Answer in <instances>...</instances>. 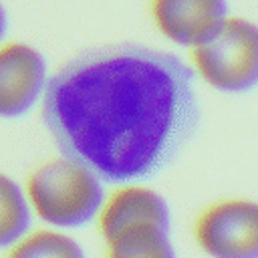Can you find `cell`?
<instances>
[{
    "label": "cell",
    "mask_w": 258,
    "mask_h": 258,
    "mask_svg": "<svg viewBox=\"0 0 258 258\" xmlns=\"http://www.w3.org/2000/svg\"><path fill=\"white\" fill-rule=\"evenodd\" d=\"M187 58L149 44L83 50L50 73L38 107L58 153L107 185L149 181L194 139L202 105Z\"/></svg>",
    "instance_id": "obj_1"
},
{
    "label": "cell",
    "mask_w": 258,
    "mask_h": 258,
    "mask_svg": "<svg viewBox=\"0 0 258 258\" xmlns=\"http://www.w3.org/2000/svg\"><path fill=\"white\" fill-rule=\"evenodd\" d=\"M22 185L34 224L73 234L95 226L109 189L89 165L58 151L38 161Z\"/></svg>",
    "instance_id": "obj_2"
},
{
    "label": "cell",
    "mask_w": 258,
    "mask_h": 258,
    "mask_svg": "<svg viewBox=\"0 0 258 258\" xmlns=\"http://www.w3.org/2000/svg\"><path fill=\"white\" fill-rule=\"evenodd\" d=\"M198 83L222 95H246L258 89V22L230 14L202 44L187 50Z\"/></svg>",
    "instance_id": "obj_3"
},
{
    "label": "cell",
    "mask_w": 258,
    "mask_h": 258,
    "mask_svg": "<svg viewBox=\"0 0 258 258\" xmlns=\"http://www.w3.org/2000/svg\"><path fill=\"white\" fill-rule=\"evenodd\" d=\"M191 234L208 258H258V200L232 196L208 204Z\"/></svg>",
    "instance_id": "obj_4"
},
{
    "label": "cell",
    "mask_w": 258,
    "mask_h": 258,
    "mask_svg": "<svg viewBox=\"0 0 258 258\" xmlns=\"http://www.w3.org/2000/svg\"><path fill=\"white\" fill-rule=\"evenodd\" d=\"M44 52L20 38L0 40V121H18L38 111L50 81Z\"/></svg>",
    "instance_id": "obj_5"
},
{
    "label": "cell",
    "mask_w": 258,
    "mask_h": 258,
    "mask_svg": "<svg viewBox=\"0 0 258 258\" xmlns=\"http://www.w3.org/2000/svg\"><path fill=\"white\" fill-rule=\"evenodd\" d=\"M230 14L228 0H149V16L157 32L183 50L208 40Z\"/></svg>",
    "instance_id": "obj_6"
},
{
    "label": "cell",
    "mask_w": 258,
    "mask_h": 258,
    "mask_svg": "<svg viewBox=\"0 0 258 258\" xmlns=\"http://www.w3.org/2000/svg\"><path fill=\"white\" fill-rule=\"evenodd\" d=\"M137 224L171 228L169 202L161 191L149 185V181L115 183L111 189H107L101 212L95 220L101 240H107L113 234Z\"/></svg>",
    "instance_id": "obj_7"
},
{
    "label": "cell",
    "mask_w": 258,
    "mask_h": 258,
    "mask_svg": "<svg viewBox=\"0 0 258 258\" xmlns=\"http://www.w3.org/2000/svg\"><path fill=\"white\" fill-rule=\"evenodd\" d=\"M105 258H179L171 228L155 224L129 226L103 240Z\"/></svg>",
    "instance_id": "obj_8"
},
{
    "label": "cell",
    "mask_w": 258,
    "mask_h": 258,
    "mask_svg": "<svg viewBox=\"0 0 258 258\" xmlns=\"http://www.w3.org/2000/svg\"><path fill=\"white\" fill-rule=\"evenodd\" d=\"M2 258H87V252L73 232L32 226L2 252Z\"/></svg>",
    "instance_id": "obj_9"
},
{
    "label": "cell",
    "mask_w": 258,
    "mask_h": 258,
    "mask_svg": "<svg viewBox=\"0 0 258 258\" xmlns=\"http://www.w3.org/2000/svg\"><path fill=\"white\" fill-rule=\"evenodd\" d=\"M34 226L22 179L0 169V252L10 248Z\"/></svg>",
    "instance_id": "obj_10"
},
{
    "label": "cell",
    "mask_w": 258,
    "mask_h": 258,
    "mask_svg": "<svg viewBox=\"0 0 258 258\" xmlns=\"http://www.w3.org/2000/svg\"><path fill=\"white\" fill-rule=\"evenodd\" d=\"M8 28H10V14L6 4L0 0V40L8 36Z\"/></svg>",
    "instance_id": "obj_11"
}]
</instances>
